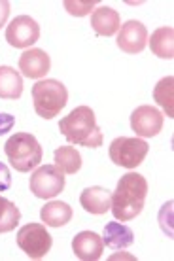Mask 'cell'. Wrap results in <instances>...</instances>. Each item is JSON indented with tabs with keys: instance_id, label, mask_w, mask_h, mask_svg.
<instances>
[{
	"instance_id": "d6986e66",
	"label": "cell",
	"mask_w": 174,
	"mask_h": 261,
	"mask_svg": "<svg viewBox=\"0 0 174 261\" xmlns=\"http://www.w3.org/2000/svg\"><path fill=\"white\" fill-rule=\"evenodd\" d=\"M154 100L161 106L167 118H174V78L167 76L157 82L154 87Z\"/></svg>"
},
{
	"instance_id": "277c9868",
	"label": "cell",
	"mask_w": 174,
	"mask_h": 261,
	"mask_svg": "<svg viewBox=\"0 0 174 261\" xmlns=\"http://www.w3.org/2000/svg\"><path fill=\"white\" fill-rule=\"evenodd\" d=\"M68 102V91L59 80H40L33 85V105L34 112L40 118L53 119Z\"/></svg>"
},
{
	"instance_id": "603a6c76",
	"label": "cell",
	"mask_w": 174,
	"mask_h": 261,
	"mask_svg": "<svg viewBox=\"0 0 174 261\" xmlns=\"http://www.w3.org/2000/svg\"><path fill=\"white\" fill-rule=\"evenodd\" d=\"M12 188V174L4 163H0V191H8Z\"/></svg>"
},
{
	"instance_id": "d4e9b609",
	"label": "cell",
	"mask_w": 174,
	"mask_h": 261,
	"mask_svg": "<svg viewBox=\"0 0 174 261\" xmlns=\"http://www.w3.org/2000/svg\"><path fill=\"white\" fill-rule=\"evenodd\" d=\"M8 17H10V2L8 0H0V29L6 25Z\"/></svg>"
},
{
	"instance_id": "52a82bcc",
	"label": "cell",
	"mask_w": 174,
	"mask_h": 261,
	"mask_svg": "<svg viewBox=\"0 0 174 261\" xmlns=\"http://www.w3.org/2000/svg\"><path fill=\"white\" fill-rule=\"evenodd\" d=\"M53 239L42 223H27L17 231V246L31 259H42L52 250Z\"/></svg>"
},
{
	"instance_id": "ffe728a7",
	"label": "cell",
	"mask_w": 174,
	"mask_h": 261,
	"mask_svg": "<svg viewBox=\"0 0 174 261\" xmlns=\"http://www.w3.org/2000/svg\"><path fill=\"white\" fill-rule=\"evenodd\" d=\"M53 159L55 167H59L66 174H76L82 169V155L74 146H61L59 150H55Z\"/></svg>"
},
{
	"instance_id": "8fae6325",
	"label": "cell",
	"mask_w": 174,
	"mask_h": 261,
	"mask_svg": "<svg viewBox=\"0 0 174 261\" xmlns=\"http://www.w3.org/2000/svg\"><path fill=\"white\" fill-rule=\"evenodd\" d=\"M52 68V59L44 49L38 47H31L25 49L19 57V70L25 78L31 80H40L44 78L45 74Z\"/></svg>"
},
{
	"instance_id": "2e32d148",
	"label": "cell",
	"mask_w": 174,
	"mask_h": 261,
	"mask_svg": "<svg viewBox=\"0 0 174 261\" xmlns=\"http://www.w3.org/2000/svg\"><path fill=\"white\" fill-rule=\"evenodd\" d=\"M23 95V78L12 66H0V98L15 100Z\"/></svg>"
},
{
	"instance_id": "3957f363",
	"label": "cell",
	"mask_w": 174,
	"mask_h": 261,
	"mask_svg": "<svg viewBox=\"0 0 174 261\" xmlns=\"http://www.w3.org/2000/svg\"><path fill=\"white\" fill-rule=\"evenodd\" d=\"M4 153L10 165L19 172H31L44 157L42 146L31 133H15L8 138V142L4 144Z\"/></svg>"
},
{
	"instance_id": "7c38bea8",
	"label": "cell",
	"mask_w": 174,
	"mask_h": 261,
	"mask_svg": "<svg viewBox=\"0 0 174 261\" xmlns=\"http://www.w3.org/2000/svg\"><path fill=\"white\" fill-rule=\"evenodd\" d=\"M72 250L78 259L82 261H97L104 252L103 237H98L95 231H82L74 237Z\"/></svg>"
},
{
	"instance_id": "7402d4cb",
	"label": "cell",
	"mask_w": 174,
	"mask_h": 261,
	"mask_svg": "<svg viewBox=\"0 0 174 261\" xmlns=\"http://www.w3.org/2000/svg\"><path fill=\"white\" fill-rule=\"evenodd\" d=\"M95 0H65L63 2V6H65V10L70 15H74V17H84V15H89L91 10L95 8Z\"/></svg>"
},
{
	"instance_id": "ac0fdd59",
	"label": "cell",
	"mask_w": 174,
	"mask_h": 261,
	"mask_svg": "<svg viewBox=\"0 0 174 261\" xmlns=\"http://www.w3.org/2000/svg\"><path fill=\"white\" fill-rule=\"evenodd\" d=\"M150 49L159 59H172L174 57V29L172 27H161L154 31L150 38Z\"/></svg>"
},
{
	"instance_id": "8992f818",
	"label": "cell",
	"mask_w": 174,
	"mask_h": 261,
	"mask_svg": "<svg viewBox=\"0 0 174 261\" xmlns=\"http://www.w3.org/2000/svg\"><path fill=\"white\" fill-rule=\"evenodd\" d=\"M29 188L38 199H53L65 190V172L55 165L38 167L31 174Z\"/></svg>"
},
{
	"instance_id": "7a4b0ae2",
	"label": "cell",
	"mask_w": 174,
	"mask_h": 261,
	"mask_svg": "<svg viewBox=\"0 0 174 261\" xmlns=\"http://www.w3.org/2000/svg\"><path fill=\"white\" fill-rule=\"evenodd\" d=\"M61 135L70 144L85 148H101L103 146V130L97 125L95 112L89 106H78L59 121Z\"/></svg>"
},
{
	"instance_id": "cb8c5ba5",
	"label": "cell",
	"mask_w": 174,
	"mask_h": 261,
	"mask_svg": "<svg viewBox=\"0 0 174 261\" xmlns=\"http://www.w3.org/2000/svg\"><path fill=\"white\" fill-rule=\"evenodd\" d=\"M13 125H15V118L12 114H0V135H6L8 130H12Z\"/></svg>"
},
{
	"instance_id": "e0dca14e",
	"label": "cell",
	"mask_w": 174,
	"mask_h": 261,
	"mask_svg": "<svg viewBox=\"0 0 174 261\" xmlns=\"http://www.w3.org/2000/svg\"><path fill=\"white\" fill-rule=\"evenodd\" d=\"M40 218L49 227H63L72 220V208L63 201H52L42 206Z\"/></svg>"
},
{
	"instance_id": "5b68a950",
	"label": "cell",
	"mask_w": 174,
	"mask_h": 261,
	"mask_svg": "<svg viewBox=\"0 0 174 261\" xmlns=\"http://www.w3.org/2000/svg\"><path fill=\"white\" fill-rule=\"evenodd\" d=\"M150 146L146 140L135 137H119L116 140H112L110 144V159L114 161V165L123 167V169H136L138 165L144 161V157L148 155Z\"/></svg>"
},
{
	"instance_id": "ba28073f",
	"label": "cell",
	"mask_w": 174,
	"mask_h": 261,
	"mask_svg": "<svg viewBox=\"0 0 174 261\" xmlns=\"http://www.w3.org/2000/svg\"><path fill=\"white\" fill-rule=\"evenodd\" d=\"M40 38V25L31 15H17L6 27V40L12 47L25 49L36 44Z\"/></svg>"
},
{
	"instance_id": "6da1fadb",
	"label": "cell",
	"mask_w": 174,
	"mask_h": 261,
	"mask_svg": "<svg viewBox=\"0 0 174 261\" xmlns=\"http://www.w3.org/2000/svg\"><path fill=\"white\" fill-rule=\"evenodd\" d=\"M148 195V182L138 172H127L117 182L116 191L112 193L110 210L117 222H129L140 214L144 201Z\"/></svg>"
},
{
	"instance_id": "4fadbf2b",
	"label": "cell",
	"mask_w": 174,
	"mask_h": 261,
	"mask_svg": "<svg viewBox=\"0 0 174 261\" xmlns=\"http://www.w3.org/2000/svg\"><path fill=\"white\" fill-rule=\"evenodd\" d=\"M121 27V17L119 13L110 6H103L93 10L91 13V29L98 36H114Z\"/></svg>"
},
{
	"instance_id": "5bb4252c",
	"label": "cell",
	"mask_w": 174,
	"mask_h": 261,
	"mask_svg": "<svg viewBox=\"0 0 174 261\" xmlns=\"http://www.w3.org/2000/svg\"><path fill=\"white\" fill-rule=\"evenodd\" d=\"M80 202H82V206H84L85 212L95 214V216H103L110 210L112 193H110L108 190L101 188V186H93V188H87V190L82 191Z\"/></svg>"
},
{
	"instance_id": "44dd1931",
	"label": "cell",
	"mask_w": 174,
	"mask_h": 261,
	"mask_svg": "<svg viewBox=\"0 0 174 261\" xmlns=\"http://www.w3.org/2000/svg\"><path fill=\"white\" fill-rule=\"evenodd\" d=\"M21 220L19 208L13 204L12 201H8L0 195V233H10L15 229V225Z\"/></svg>"
},
{
	"instance_id": "9c48e42d",
	"label": "cell",
	"mask_w": 174,
	"mask_h": 261,
	"mask_svg": "<svg viewBox=\"0 0 174 261\" xmlns=\"http://www.w3.org/2000/svg\"><path fill=\"white\" fill-rule=\"evenodd\" d=\"M131 129L140 138L157 137L159 130L163 129V114L154 106H138L131 114Z\"/></svg>"
},
{
	"instance_id": "30bf717a",
	"label": "cell",
	"mask_w": 174,
	"mask_h": 261,
	"mask_svg": "<svg viewBox=\"0 0 174 261\" xmlns=\"http://www.w3.org/2000/svg\"><path fill=\"white\" fill-rule=\"evenodd\" d=\"M148 44V31L142 25L140 21L131 19L125 25L119 27L117 31V47L121 51L136 55V53L144 51V47Z\"/></svg>"
},
{
	"instance_id": "9a60e30c",
	"label": "cell",
	"mask_w": 174,
	"mask_h": 261,
	"mask_svg": "<svg viewBox=\"0 0 174 261\" xmlns=\"http://www.w3.org/2000/svg\"><path fill=\"white\" fill-rule=\"evenodd\" d=\"M103 242L112 250L129 248L131 244L135 242V233H133V229L127 227V225H123V223L110 222L104 225Z\"/></svg>"
}]
</instances>
